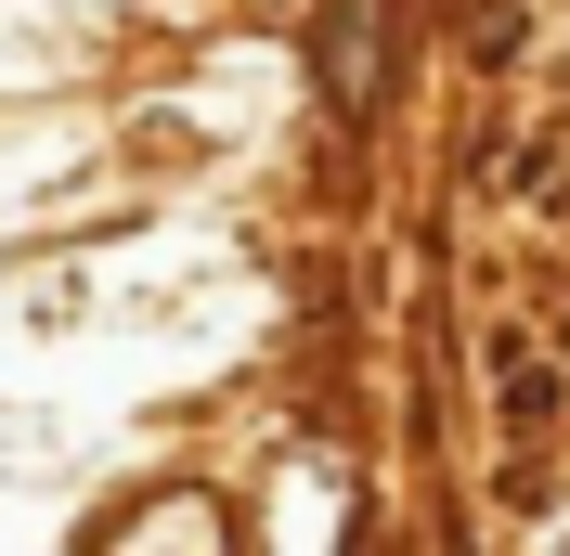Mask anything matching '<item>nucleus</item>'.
Returning a JSON list of instances; mask_svg holds the SVG:
<instances>
[{
    "mask_svg": "<svg viewBox=\"0 0 570 556\" xmlns=\"http://www.w3.org/2000/svg\"><path fill=\"white\" fill-rule=\"evenodd\" d=\"M105 544H234V518H220V505H142V518H117Z\"/></svg>",
    "mask_w": 570,
    "mask_h": 556,
    "instance_id": "f257e3e1",
    "label": "nucleus"
},
{
    "mask_svg": "<svg viewBox=\"0 0 570 556\" xmlns=\"http://www.w3.org/2000/svg\"><path fill=\"white\" fill-rule=\"evenodd\" d=\"M324 78H337V105H363V0L324 27Z\"/></svg>",
    "mask_w": 570,
    "mask_h": 556,
    "instance_id": "f03ea898",
    "label": "nucleus"
}]
</instances>
